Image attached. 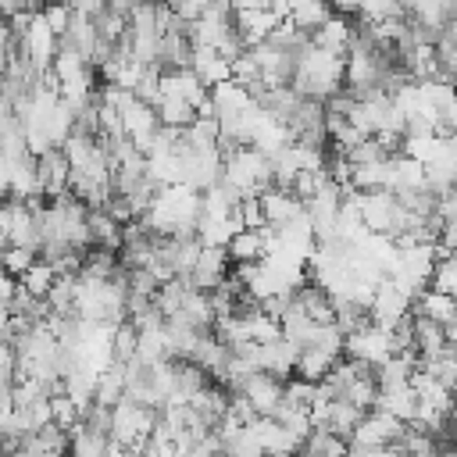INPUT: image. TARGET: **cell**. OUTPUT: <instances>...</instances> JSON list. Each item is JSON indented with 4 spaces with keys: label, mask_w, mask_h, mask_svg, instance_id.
I'll use <instances>...</instances> for the list:
<instances>
[{
    "label": "cell",
    "mask_w": 457,
    "mask_h": 457,
    "mask_svg": "<svg viewBox=\"0 0 457 457\" xmlns=\"http://www.w3.org/2000/svg\"><path fill=\"white\" fill-rule=\"evenodd\" d=\"M289 86L300 93V96H311V100H328L332 93L343 89V57L339 54H328L321 46H314L311 39L303 46L293 50V75H289Z\"/></svg>",
    "instance_id": "1"
},
{
    "label": "cell",
    "mask_w": 457,
    "mask_h": 457,
    "mask_svg": "<svg viewBox=\"0 0 457 457\" xmlns=\"http://www.w3.org/2000/svg\"><path fill=\"white\" fill-rule=\"evenodd\" d=\"M157 421V407H146V403H136L129 396H121L114 407H111V425H107V439L121 443L125 450L139 453L150 428Z\"/></svg>",
    "instance_id": "2"
},
{
    "label": "cell",
    "mask_w": 457,
    "mask_h": 457,
    "mask_svg": "<svg viewBox=\"0 0 457 457\" xmlns=\"http://www.w3.org/2000/svg\"><path fill=\"white\" fill-rule=\"evenodd\" d=\"M14 46H18V54L32 64V68H50V61H54V54H57V46H61V39L54 36V29L43 21V14L39 11H29V21H25V29L14 36Z\"/></svg>",
    "instance_id": "3"
},
{
    "label": "cell",
    "mask_w": 457,
    "mask_h": 457,
    "mask_svg": "<svg viewBox=\"0 0 457 457\" xmlns=\"http://www.w3.org/2000/svg\"><path fill=\"white\" fill-rule=\"evenodd\" d=\"M343 353L353 357V361H361V364H368V368H378V364L393 353L389 328L368 321V325H361L357 332H346V336H343Z\"/></svg>",
    "instance_id": "4"
},
{
    "label": "cell",
    "mask_w": 457,
    "mask_h": 457,
    "mask_svg": "<svg viewBox=\"0 0 457 457\" xmlns=\"http://www.w3.org/2000/svg\"><path fill=\"white\" fill-rule=\"evenodd\" d=\"M278 21H282V18H278L271 7H264V4L232 11V29H236V36H239L243 46H257V43H264Z\"/></svg>",
    "instance_id": "5"
},
{
    "label": "cell",
    "mask_w": 457,
    "mask_h": 457,
    "mask_svg": "<svg viewBox=\"0 0 457 457\" xmlns=\"http://www.w3.org/2000/svg\"><path fill=\"white\" fill-rule=\"evenodd\" d=\"M228 275V257H225V246H200L186 282L200 293H211L214 286H221V278Z\"/></svg>",
    "instance_id": "6"
},
{
    "label": "cell",
    "mask_w": 457,
    "mask_h": 457,
    "mask_svg": "<svg viewBox=\"0 0 457 457\" xmlns=\"http://www.w3.org/2000/svg\"><path fill=\"white\" fill-rule=\"evenodd\" d=\"M236 393L246 396V403L253 407V414H271L282 403V378H275L268 371H250L246 382Z\"/></svg>",
    "instance_id": "7"
},
{
    "label": "cell",
    "mask_w": 457,
    "mask_h": 457,
    "mask_svg": "<svg viewBox=\"0 0 457 457\" xmlns=\"http://www.w3.org/2000/svg\"><path fill=\"white\" fill-rule=\"evenodd\" d=\"M68 161L61 154V146H50L36 157V175H39V193L46 200H57L61 193H68Z\"/></svg>",
    "instance_id": "8"
},
{
    "label": "cell",
    "mask_w": 457,
    "mask_h": 457,
    "mask_svg": "<svg viewBox=\"0 0 457 457\" xmlns=\"http://www.w3.org/2000/svg\"><path fill=\"white\" fill-rule=\"evenodd\" d=\"M411 343L418 350V361H428V357L453 350V343L446 339V328L425 314H414V311H411Z\"/></svg>",
    "instance_id": "9"
},
{
    "label": "cell",
    "mask_w": 457,
    "mask_h": 457,
    "mask_svg": "<svg viewBox=\"0 0 457 457\" xmlns=\"http://www.w3.org/2000/svg\"><path fill=\"white\" fill-rule=\"evenodd\" d=\"M296 353H300V346L289 343L286 336H278L271 343H257V371H268V375H275V378L286 382L293 375Z\"/></svg>",
    "instance_id": "10"
},
{
    "label": "cell",
    "mask_w": 457,
    "mask_h": 457,
    "mask_svg": "<svg viewBox=\"0 0 457 457\" xmlns=\"http://www.w3.org/2000/svg\"><path fill=\"white\" fill-rule=\"evenodd\" d=\"M353 32H357V25H353L346 14H336V11H332V14H328V18H325V21H321L307 39H311L314 46H321V50H328V54H339V57H343V54H346V46L353 43Z\"/></svg>",
    "instance_id": "11"
},
{
    "label": "cell",
    "mask_w": 457,
    "mask_h": 457,
    "mask_svg": "<svg viewBox=\"0 0 457 457\" xmlns=\"http://www.w3.org/2000/svg\"><path fill=\"white\" fill-rule=\"evenodd\" d=\"M386 189L393 196L411 193V189H425V168L407 154H389L386 157Z\"/></svg>",
    "instance_id": "12"
},
{
    "label": "cell",
    "mask_w": 457,
    "mask_h": 457,
    "mask_svg": "<svg viewBox=\"0 0 457 457\" xmlns=\"http://www.w3.org/2000/svg\"><path fill=\"white\" fill-rule=\"evenodd\" d=\"M257 204H261L264 225H282V221H289L293 214L303 211V200H296L289 189H278V186H264L257 193Z\"/></svg>",
    "instance_id": "13"
},
{
    "label": "cell",
    "mask_w": 457,
    "mask_h": 457,
    "mask_svg": "<svg viewBox=\"0 0 457 457\" xmlns=\"http://www.w3.org/2000/svg\"><path fill=\"white\" fill-rule=\"evenodd\" d=\"M207 100H211V107H214V118H225V114H239V111H246V107L253 104V93H250L246 86L225 79V82L207 86Z\"/></svg>",
    "instance_id": "14"
},
{
    "label": "cell",
    "mask_w": 457,
    "mask_h": 457,
    "mask_svg": "<svg viewBox=\"0 0 457 457\" xmlns=\"http://www.w3.org/2000/svg\"><path fill=\"white\" fill-rule=\"evenodd\" d=\"M189 68H193V75H196L204 86L225 82V79L232 75L228 57H221V54L211 50V46H193V50H189Z\"/></svg>",
    "instance_id": "15"
},
{
    "label": "cell",
    "mask_w": 457,
    "mask_h": 457,
    "mask_svg": "<svg viewBox=\"0 0 457 457\" xmlns=\"http://www.w3.org/2000/svg\"><path fill=\"white\" fill-rule=\"evenodd\" d=\"M375 407L386 411V414H393V418H400V421L407 425V421H414V407H418V400H414V393H411L407 382H396V386H378Z\"/></svg>",
    "instance_id": "16"
},
{
    "label": "cell",
    "mask_w": 457,
    "mask_h": 457,
    "mask_svg": "<svg viewBox=\"0 0 457 457\" xmlns=\"http://www.w3.org/2000/svg\"><path fill=\"white\" fill-rule=\"evenodd\" d=\"M361 418H364V411H361V407H353V403H350V400H343V396H332V400L325 403V418H321V425H318V428H325V432H332V436L346 439Z\"/></svg>",
    "instance_id": "17"
},
{
    "label": "cell",
    "mask_w": 457,
    "mask_h": 457,
    "mask_svg": "<svg viewBox=\"0 0 457 457\" xmlns=\"http://www.w3.org/2000/svg\"><path fill=\"white\" fill-rule=\"evenodd\" d=\"M411 311H414V314H425V318H432V321H439V325H453V321H457V300H453L450 293H436V289H421V293L414 296Z\"/></svg>",
    "instance_id": "18"
},
{
    "label": "cell",
    "mask_w": 457,
    "mask_h": 457,
    "mask_svg": "<svg viewBox=\"0 0 457 457\" xmlns=\"http://www.w3.org/2000/svg\"><path fill=\"white\" fill-rule=\"evenodd\" d=\"M86 228L89 239L104 250H121V225L104 211V207H86Z\"/></svg>",
    "instance_id": "19"
},
{
    "label": "cell",
    "mask_w": 457,
    "mask_h": 457,
    "mask_svg": "<svg viewBox=\"0 0 457 457\" xmlns=\"http://www.w3.org/2000/svg\"><path fill=\"white\" fill-rule=\"evenodd\" d=\"M54 278H57V271H54V264L46 261V257H36L21 275H18V286L32 296V300H43L46 296V289L54 286Z\"/></svg>",
    "instance_id": "20"
},
{
    "label": "cell",
    "mask_w": 457,
    "mask_h": 457,
    "mask_svg": "<svg viewBox=\"0 0 457 457\" xmlns=\"http://www.w3.org/2000/svg\"><path fill=\"white\" fill-rule=\"evenodd\" d=\"M225 257H228L232 264H246V261L264 257V246H261L257 228H239V232H232L228 243H225Z\"/></svg>",
    "instance_id": "21"
},
{
    "label": "cell",
    "mask_w": 457,
    "mask_h": 457,
    "mask_svg": "<svg viewBox=\"0 0 457 457\" xmlns=\"http://www.w3.org/2000/svg\"><path fill=\"white\" fill-rule=\"evenodd\" d=\"M332 353H325V350H318V346H300V353H296V364H293V375L296 378H307V382H321L325 378V371L332 368Z\"/></svg>",
    "instance_id": "22"
},
{
    "label": "cell",
    "mask_w": 457,
    "mask_h": 457,
    "mask_svg": "<svg viewBox=\"0 0 457 457\" xmlns=\"http://www.w3.org/2000/svg\"><path fill=\"white\" fill-rule=\"evenodd\" d=\"M332 14V7L325 4V0H296V4H289V21L300 29V32H314L325 18Z\"/></svg>",
    "instance_id": "23"
},
{
    "label": "cell",
    "mask_w": 457,
    "mask_h": 457,
    "mask_svg": "<svg viewBox=\"0 0 457 457\" xmlns=\"http://www.w3.org/2000/svg\"><path fill=\"white\" fill-rule=\"evenodd\" d=\"M154 111H157V121L168 125V129H186V125L196 118V111H193L182 96H157Z\"/></svg>",
    "instance_id": "24"
},
{
    "label": "cell",
    "mask_w": 457,
    "mask_h": 457,
    "mask_svg": "<svg viewBox=\"0 0 457 457\" xmlns=\"http://www.w3.org/2000/svg\"><path fill=\"white\" fill-rule=\"evenodd\" d=\"M182 143L193 146V150H207V146H218V118H193L186 129H182Z\"/></svg>",
    "instance_id": "25"
},
{
    "label": "cell",
    "mask_w": 457,
    "mask_h": 457,
    "mask_svg": "<svg viewBox=\"0 0 457 457\" xmlns=\"http://www.w3.org/2000/svg\"><path fill=\"white\" fill-rule=\"evenodd\" d=\"M343 400H350L353 407H361V411H371L375 407V396H378V382H375V375L371 371H364V375H357V378H350L346 382V389L339 393Z\"/></svg>",
    "instance_id": "26"
},
{
    "label": "cell",
    "mask_w": 457,
    "mask_h": 457,
    "mask_svg": "<svg viewBox=\"0 0 457 457\" xmlns=\"http://www.w3.org/2000/svg\"><path fill=\"white\" fill-rule=\"evenodd\" d=\"M46 403H50V421L57 425V428H64V432H71L79 421H82V411L75 407V400L68 396V393H50L46 396Z\"/></svg>",
    "instance_id": "27"
},
{
    "label": "cell",
    "mask_w": 457,
    "mask_h": 457,
    "mask_svg": "<svg viewBox=\"0 0 457 457\" xmlns=\"http://www.w3.org/2000/svg\"><path fill=\"white\" fill-rule=\"evenodd\" d=\"M136 339H139V332H136V325L132 321H118L114 325V332H111V357L118 361V364H125L132 353H136Z\"/></svg>",
    "instance_id": "28"
},
{
    "label": "cell",
    "mask_w": 457,
    "mask_h": 457,
    "mask_svg": "<svg viewBox=\"0 0 457 457\" xmlns=\"http://www.w3.org/2000/svg\"><path fill=\"white\" fill-rule=\"evenodd\" d=\"M36 257H39V253H36L32 246H14V243H4V246H0V271H7V275H14V278H18V275H21V271H25V268L36 261Z\"/></svg>",
    "instance_id": "29"
},
{
    "label": "cell",
    "mask_w": 457,
    "mask_h": 457,
    "mask_svg": "<svg viewBox=\"0 0 457 457\" xmlns=\"http://www.w3.org/2000/svg\"><path fill=\"white\" fill-rule=\"evenodd\" d=\"M221 453H228V457H268L246 425H243L239 432H232V436L221 443Z\"/></svg>",
    "instance_id": "30"
},
{
    "label": "cell",
    "mask_w": 457,
    "mask_h": 457,
    "mask_svg": "<svg viewBox=\"0 0 457 457\" xmlns=\"http://www.w3.org/2000/svg\"><path fill=\"white\" fill-rule=\"evenodd\" d=\"M428 289H436V293H457V264H453V257H436V264H432V275H428Z\"/></svg>",
    "instance_id": "31"
},
{
    "label": "cell",
    "mask_w": 457,
    "mask_h": 457,
    "mask_svg": "<svg viewBox=\"0 0 457 457\" xmlns=\"http://www.w3.org/2000/svg\"><path fill=\"white\" fill-rule=\"evenodd\" d=\"M39 14H43V21L54 29V36H57V39L68 32V21H71V7H68L64 0H46V4L39 7Z\"/></svg>",
    "instance_id": "32"
},
{
    "label": "cell",
    "mask_w": 457,
    "mask_h": 457,
    "mask_svg": "<svg viewBox=\"0 0 457 457\" xmlns=\"http://www.w3.org/2000/svg\"><path fill=\"white\" fill-rule=\"evenodd\" d=\"M236 211H239V221H243V228H261V225H264V214H261L257 193H250V196H239V200H236Z\"/></svg>",
    "instance_id": "33"
},
{
    "label": "cell",
    "mask_w": 457,
    "mask_h": 457,
    "mask_svg": "<svg viewBox=\"0 0 457 457\" xmlns=\"http://www.w3.org/2000/svg\"><path fill=\"white\" fill-rule=\"evenodd\" d=\"M14 293H18V278L7 275V271H0V307H11Z\"/></svg>",
    "instance_id": "34"
},
{
    "label": "cell",
    "mask_w": 457,
    "mask_h": 457,
    "mask_svg": "<svg viewBox=\"0 0 457 457\" xmlns=\"http://www.w3.org/2000/svg\"><path fill=\"white\" fill-rule=\"evenodd\" d=\"M328 7L336 11V14H357V0H328Z\"/></svg>",
    "instance_id": "35"
},
{
    "label": "cell",
    "mask_w": 457,
    "mask_h": 457,
    "mask_svg": "<svg viewBox=\"0 0 457 457\" xmlns=\"http://www.w3.org/2000/svg\"><path fill=\"white\" fill-rule=\"evenodd\" d=\"M214 457H228V453H214Z\"/></svg>",
    "instance_id": "36"
},
{
    "label": "cell",
    "mask_w": 457,
    "mask_h": 457,
    "mask_svg": "<svg viewBox=\"0 0 457 457\" xmlns=\"http://www.w3.org/2000/svg\"><path fill=\"white\" fill-rule=\"evenodd\" d=\"M325 4H328V0H325Z\"/></svg>",
    "instance_id": "37"
}]
</instances>
